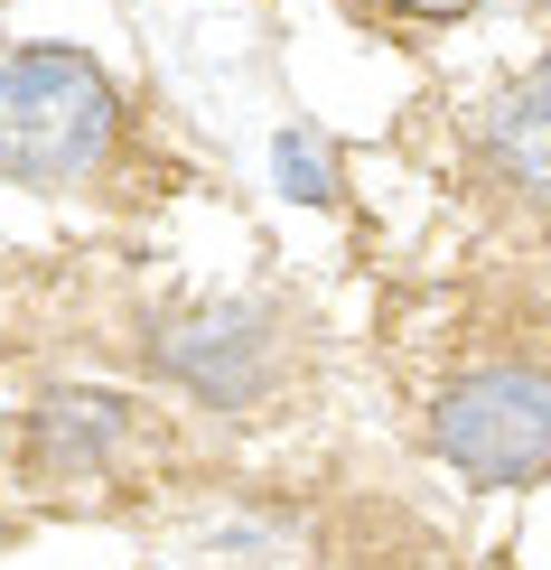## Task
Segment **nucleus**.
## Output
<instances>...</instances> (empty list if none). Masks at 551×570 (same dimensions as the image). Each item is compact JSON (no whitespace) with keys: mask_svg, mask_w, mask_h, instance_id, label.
<instances>
[{"mask_svg":"<svg viewBox=\"0 0 551 570\" xmlns=\"http://www.w3.org/2000/svg\"><path fill=\"white\" fill-rule=\"evenodd\" d=\"M122 140V94L85 47H0V178L76 187Z\"/></svg>","mask_w":551,"mask_h":570,"instance_id":"nucleus-1","label":"nucleus"},{"mask_svg":"<svg viewBox=\"0 0 551 570\" xmlns=\"http://www.w3.org/2000/svg\"><path fill=\"white\" fill-rule=\"evenodd\" d=\"M430 459L468 487H542L551 478V374L476 365L430 402Z\"/></svg>","mask_w":551,"mask_h":570,"instance_id":"nucleus-2","label":"nucleus"},{"mask_svg":"<svg viewBox=\"0 0 551 570\" xmlns=\"http://www.w3.org/2000/svg\"><path fill=\"white\" fill-rule=\"evenodd\" d=\"M150 365L187 402H206V412H253L272 365H281V346H272V318L253 299H187L150 327Z\"/></svg>","mask_w":551,"mask_h":570,"instance_id":"nucleus-3","label":"nucleus"},{"mask_svg":"<svg viewBox=\"0 0 551 570\" xmlns=\"http://www.w3.org/2000/svg\"><path fill=\"white\" fill-rule=\"evenodd\" d=\"M19 440H29L38 478L104 487L112 468H131V449H140V402L131 393H94V384H57V393H38V412H29Z\"/></svg>","mask_w":551,"mask_h":570,"instance_id":"nucleus-4","label":"nucleus"},{"mask_svg":"<svg viewBox=\"0 0 551 570\" xmlns=\"http://www.w3.org/2000/svg\"><path fill=\"white\" fill-rule=\"evenodd\" d=\"M187 570H318V533L291 505H262V495H234V505L187 514L178 533Z\"/></svg>","mask_w":551,"mask_h":570,"instance_id":"nucleus-5","label":"nucleus"},{"mask_svg":"<svg viewBox=\"0 0 551 570\" xmlns=\"http://www.w3.org/2000/svg\"><path fill=\"white\" fill-rule=\"evenodd\" d=\"M476 150H486V169L505 178L523 206H551V57L486 94V112H476Z\"/></svg>","mask_w":551,"mask_h":570,"instance_id":"nucleus-6","label":"nucleus"},{"mask_svg":"<svg viewBox=\"0 0 551 570\" xmlns=\"http://www.w3.org/2000/svg\"><path fill=\"white\" fill-rule=\"evenodd\" d=\"M272 178H281V197H299V206H327L337 197V169H327V150H318V131H272Z\"/></svg>","mask_w":551,"mask_h":570,"instance_id":"nucleus-7","label":"nucleus"},{"mask_svg":"<svg viewBox=\"0 0 551 570\" xmlns=\"http://www.w3.org/2000/svg\"><path fill=\"white\" fill-rule=\"evenodd\" d=\"M393 10H412V19H468L476 0H393Z\"/></svg>","mask_w":551,"mask_h":570,"instance_id":"nucleus-8","label":"nucleus"}]
</instances>
